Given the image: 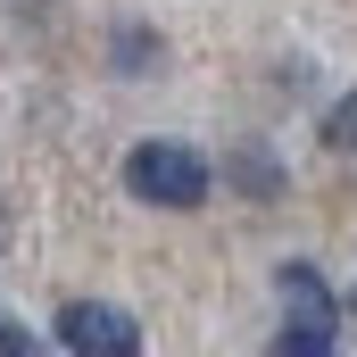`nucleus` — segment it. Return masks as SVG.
<instances>
[{
    "instance_id": "f03ea898",
    "label": "nucleus",
    "mask_w": 357,
    "mask_h": 357,
    "mask_svg": "<svg viewBox=\"0 0 357 357\" xmlns=\"http://www.w3.org/2000/svg\"><path fill=\"white\" fill-rule=\"evenodd\" d=\"M50 341L67 357H142V324L125 307H108V299H67L59 324H50Z\"/></svg>"
},
{
    "instance_id": "20e7f679",
    "label": "nucleus",
    "mask_w": 357,
    "mask_h": 357,
    "mask_svg": "<svg viewBox=\"0 0 357 357\" xmlns=\"http://www.w3.org/2000/svg\"><path fill=\"white\" fill-rule=\"evenodd\" d=\"M274 357H341V349H333V333H316V324H282V333H274Z\"/></svg>"
},
{
    "instance_id": "7ed1b4c3",
    "label": "nucleus",
    "mask_w": 357,
    "mask_h": 357,
    "mask_svg": "<svg viewBox=\"0 0 357 357\" xmlns=\"http://www.w3.org/2000/svg\"><path fill=\"white\" fill-rule=\"evenodd\" d=\"M274 291H282V307H291V324H316V333H341V307H333V291H324V274L307 266V258H282V266H274Z\"/></svg>"
},
{
    "instance_id": "423d86ee",
    "label": "nucleus",
    "mask_w": 357,
    "mask_h": 357,
    "mask_svg": "<svg viewBox=\"0 0 357 357\" xmlns=\"http://www.w3.org/2000/svg\"><path fill=\"white\" fill-rule=\"evenodd\" d=\"M233 183H250L258 199H274V191H282V175H274V158H266V150H250V158H233Z\"/></svg>"
},
{
    "instance_id": "f257e3e1",
    "label": "nucleus",
    "mask_w": 357,
    "mask_h": 357,
    "mask_svg": "<svg viewBox=\"0 0 357 357\" xmlns=\"http://www.w3.org/2000/svg\"><path fill=\"white\" fill-rule=\"evenodd\" d=\"M208 158H199V150H183V142H133V150H125V191H133V199H142V208H199V199H208Z\"/></svg>"
},
{
    "instance_id": "6e6552de",
    "label": "nucleus",
    "mask_w": 357,
    "mask_h": 357,
    "mask_svg": "<svg viewBox=\"0 0 357 357\" xmlns=\"http://www.w3.org/2000/svg\"><path fill=\"white\" fill-rule=\"evenodd\" d=\"M116 59H125V67L142 75V67H150V33H116Z\"/></svg>"
},
{
    "instance_id": "0eeeda50",
    "label": "nucleus",
    "mask_w": 357,
    "mask_h": 357,
    "mask_svg": "<svg viewBox=\"0 0 357 357\" xmlns=\"http://www.w3.org/2000/svg\"><path fill=\"white\" fill-rule=\"evenodd\" d=\"M0 357H50V349H42L25 324H8V316H0Z\"/></svg>"
},
{
    "instance_id": "39448f33",
    "label": "nucleus",
    "mask_w": 357,
    "mask_h": 357,
    "mask_svg": "<svg viewBox=\"0 0 357 357\" xmlns=\"http://www.w3.org/2000/svg\"><path fill=\"white\" fill-rule=\"evenodd\" d=\"M324 150H357V91L333 100V116H324Z\"/></svg>"
}]
</instances>
